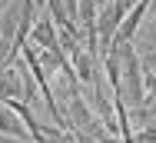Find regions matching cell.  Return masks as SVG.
<instances>
[{
  "label": "cell",
  "instance_id": "cell-1",
  "mask_svg": "<svg viewBox=\"0 0 156 143\" xmlns=\"http://www.w3.org/2000/svg\"><path fill=\"white\" fill-rule=\"evenodd\" d=\"M120 47V63H123V77H120V97L129 100V107H143L146 103V80H143V60L133 50V43H113Z\"/></svg>",
  "mask_w": 156,
  "mask_h": 143
},
{
  "label": "cell",
  "instance_id": "cell-2",
  "mask_svg": "<svg viewBox=\"0 0 156 143\" xmlns=\"http://www.w3.org/2000/svg\"><path fill=\"white\" fill-rule=\"evenodd\" d=\"M30 37H33V43H37L40 50H57V47H60V30H57V24H53V17L43 13V10H40L37 24H33Z\"/></svg>",
  "mask_w": 156,
  "mask_h": 143
},
{
  "label": "cell",
  "instance_id": "cell-3",
  "mask_svg": "<svg viewBox=\"0 0 156 143\" xmlns=\"http://www.w3.org/2000/svg\"><path fill=\"white\" fill-rule=\"evenodd\" d=\"M20 17H23V0H13L7 10H3V17H0V37L3 40H17V30H20Z\"/></svg>",
  "mask_w": 156,
  "mask_h": 143
},
{
  "label": "cell",
  "instance_id": "cell-4",
  "mask_svg": "<svg viewBox=\"0 0 156 143\" xmlns=\"http://www.w3.org/2000/svg\"><path fill=\"white\" fill-rule=\"evenodd\" d=\"M0 100H23V77L10 67L0 70Z\"/></svg>",
  "mask_w": 156,
  "mask_h": 143
},
{
  "label": "cell",
  "instance_id": "cell-5",
  "mask_svg": "<svg viewBox=\"0 0 156 143\" xmlns=\"http://www.w3.org/2000/svg\"><path fill=\"white\" fill-rule=\"evenodd\" d=\"M143 67H146L150 73H156V40H150V50H146V57H143Z\"/></svg>",
  "mask_w": 156,
  "mask_h": 143
},
{
  "label": "cell",
  "instance_id": "cell-6",
  "mask_svg": "<svg viewBox=\"0 0 156 143\" xmlns=\"http://www.w3.org/2000/svg\"><path fill=\"white\" fill-rule=\"evenodd\" d=\"M133 140H136V143H156V127H146V130H140Z\"/></svg>",
  "mask_w": 156,
  "mask_h": 143
},
{
  "label": "cell",
  "instance_id": "cell-7",
  "mask_svg": "<svg viewBox=\"0 0 156 143\" xmlns=\"http://www.w3.org/2000/svg\"><path fill=\"white\" fill-rule=\"evenodd\" d=\"M7 60H10V40H3V37H0V70L7 67Z\"/></svg>",
  "mask_w": 156,
  "mask_h": 143
},
{
  "label": "cell",
  "instance_id": "cell-8",
  "mask_svg": "<svg viewBox=\"0 0 156 143\" xmlns=\"http://www.w3.org/2000/svg\"><path fill=\"white\" fill-rule=\"evenodd\" d=\"M0 143H33V140H20V137H7V133H0Z\"/></svg>",
  "mask_w": 156,
  "mask_h": 143
}]
</instances>
